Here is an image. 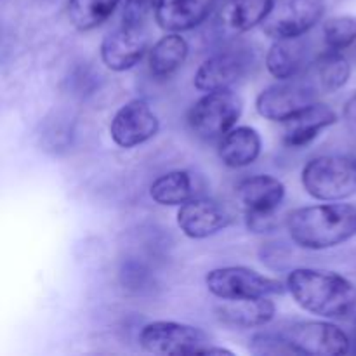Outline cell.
I'll return each mask as SVG.
<instances>
[{"label":"cell","instance_id":"cell-1","mask_svg":"<svg viewBox=\"0 0 356 356\" xmlns=\"http://www.w3.org/2000/svg\"><path fill=\"white\" fill-rule=\"evenodd\" d=\"M285 287L299 308L322 318H348L356 309V285L334 271L298 268L289 273Z\"/></svg>","mask_w":356,"mask_h":356},{"label":"cell","instance_id":"cell-2","mask_svg":"<svg viewBox=\"0 0 356 356\" xmlns=\"http://www.w3.org/2000/svg\"><path fill=\"white\" fill-rule=\"evenodd\" d=\"M285 228L296 245L327 250L356 235V207L350 204H320L289 212Z\"/></svg>","mask_w":356,"mask_h":356},{"label":"cell","instance_id":"cell-3","mask_svg":"<svg viewBox=\"0 0 356 356\" xmlns=\"http://www.w3.org/2000/svg\"><path fill=\"white\" fill-rule=\"evenodd\" d=\"M301 183L315 200H346L356 193V160L343 155L315 156L302 167Z\"/></svg>","mask_w":356,"mask_h":356},{"label":"cell","instance_id":"cell-4","mask_svg":"<svg viewBox=\"0 0 356 356\" xmlns=\"http://www.w3.org/2000/svg\"><path fill=\"white\" fill-rule=\"evenodd\" d=\"M242 111V97L232 89L212 90L195 101L188 113V124L198 138L218 139L236 127Z\"/></svg>","mask_w":356,"mask_h":356},{"label":"cell","instance_id":"cell-5","mask_svg":"<svg viewBox=\"0 0 356 356\" xmlns=\"http://www.w3.org/2000/svg\"><path fill=\"white\" fill-rule=\"evenodd\" d=\"M205 285L207 291L221 301L271 298L287 291L282 282L245 266L216 268L207 273Z\"/></svg>","mask_w":356,"mask_h":356},{"label":"cell","instance_id":"cell-6","mask_svg":"<svg viewBox=\"0 0 356 356\" xmlns=\"http://www.w3.org/2000/svg\"><path fill=\"white\" fill-rule=\"evenodd\" d=\"M278 334L296 355L341 356L351 353V337L341 327L320 320L285 323Z\"/></svg>","mask_w":356,"mask_h":356},{"label":"cell","instance_id":"cell-7","mask_svg":"<svg viewBox=\"0 0 356 356\" xmlns=\"http://www.w3.org/2000/svg\"><path fill=\"white\" fill-rule=\"evenodd\" d=\"M139 346L152 355H204L211 346V337L198 327L160 320L143 327Z\"/></svg>","mask_w":356,"mask_h":356},{"label":"cell","instance_id":"cell-8","mask_svg":"<svg viewBox=\"0 0 356 356\" xmlns=\"http://www.w3.org/2000/svg\"><path fill=\"white\" fill-rule=\"evenodd\" d=\"M320 89L316 82L306 79L278 80L273 86L266 87L259 92L256 99V110L263 118L271 122L289 120L318 101Z\"/></svg>","mask_w":356,"mask_h":356},{"label":"cell","instance_id":"cell-9","mask_svg":"<svg viewBox=\"0 0 356 356\" xmlns=\"http://www.w3.org/2000/svg\"><path fill=\"white\" fill-rule=\"evenodd\" d=\"M323 13L325 0H275L261 28L273 40L302 37L320 23Z\"/></svg>","mask_w":356,"mask_h":356},{"label":"cell","instance_id":"cell-10","mask_svg":"<svg viewBox=\"0 0 356 356\" xmlns=\"http://www.w3.org/2000/svg\"><path fill=\"white\" fill-rule=\"evenodd\" d=\"M254 65V54L247 47L219 51L198 66L193 76L195 89L200 92L232 89L249 73Z\"/></svg>","mask_w":356,"mask_h":356},{"label":"cell","instance_id":"cell-11","mask_svg":"<svg viewBox=\"0 0 356 356\" xmlns=\"http://www.w3.org/2000/svg\"><path fill=\"white\" fill-rule=\"evenodd\" d=\"M160 122L145 99H132L118 108L110 124V136L120 148H134L159 134Z\"/></svg>","mask_w":356,"mask_h":356},{"label":"cell","instance_id":"cell-12","mask_svg":"<svg viewBox=\"0 0 356 356\" xmlns=\"http://www.w3.org/2000/svg\"><path fill=\"white\" fill-rule=\"evenodd\" d=\"M99 52L101 61L108 70L127 72L148 52V31L145 26L122 24L103 38Z\"/></svg>","mask_w":356,"mask_h":356},{"label":"cell","instance_id":"cell-13","mask_svg":"<svg viewBox=\"0 0 356 356\" xmlns=\"http://www.w3.org/2000/svg\"><path fill=\"white\" fill-rule=\"evenodd\" d=\"M232 214L225 205L211 198H191L177 211V226L193 240H204L232 225Z\"/></svg>","mask_w":356,"mask_h":356},{"label":"cell","instance_id":"cell-14","mask_svg":"<svg viewBox=\"0 0 356 356\" xmlns=\"http://www.w3.org/2000/svg\"><path fill=\"white\" fill-rule=\"evenodd\" d=\"M337 122V113L325 103L309 104L284 122V143L289 148H302L315 141L325 129Z\"/></svg>","mask_w":356,"mask_h":356},{"label":"cell","instance_id":"cell-15","mask_svg":"<svg viewBox=\"0 0 356 356\" xmlns=\"http://www.w3.org/2000/svg\"><path fill=\"white\" fill-rule=\"evenodd\" d=\"M236 198L245 212L275 214L285 198V184L270 174H257L240 181Z\"/></svg>","mask_w":356,"mask_h":356},{"label":"cell","instance_id":"cell-16","mask_svg":"<svg viewBox=\"0 0 356 356\" xmlns=\"http://www.w3.org/2000/svg\"><path fill=\"white\" fill-rule=\"evenodd\" d=\"M219 0H160L155 19L165 31H188L200 26Z\"/></svg>","mask_w":356,"mask_h":356},{"label":"cell","instance_id":"cell-17","mask_svg":"<svg viewBox=\"0 0 356 356\" xmlns=\"http://www.w3.org/2000/svg\"><path fill=\"white\" fill-rule=\"evenodd\" d=\"M263 149V139L259 132L249 125L233 127L226 132L219 143V159L229 169H243L259 159Z\"/></svg>","mask_w":356,"mask_h":356},{"label":"cell","instance_id":"cell-18","mask_svg":"<svg viewBox=\"0 0 356 356\" xmlns=\"http://www.w3.org/2000/svg\"><path fill=\"white\" fill-rule=\"evenodd\" d=\"M275 0H222L218 23L226 33L238 35L263 23Z\"/></svg>","mask_w":356,"mask_h":356},{"label":"cell","instance_id":"cell-19","mask_svg":"<svg viewBox=\"0 0 356 356\" xmlns=\"http://www.w3.org/2000/svg\"><path fill=\"white\" fill-rule=\"evenodd\" d=\"M308 61V45L302 37L278 38L266 52V70L277 80L296 79Z\"/></svg>","mask_w":356,"mask_h":356},{"label":"cell","instance_id":"cell-20","mask_svg":"<svg viewBox=\"0 0 356 356\" xmlns=\"http://www.w3.org/2000/svg\"><path fill=\"white\" fill-rule=\"evenodd\" d=\"M218 316L222 323L236 329H256L264 327L275 318V302L270 298L240 299L225 301L218 306Z\"/></svg>","mask_w":356,"mask_h":356},{"label":"cell","instance_id":"cell-21","mask_svg":"<svg viewBox=\"0 0 356 356\" xmlns=\"http://www.w3.org/2000/svg\"><path fill=\"white\" fill-rule=\"evenodd\" d=\"M190 52L186 38L177 31H169L148 51V68L156 79L174 75L184 65Z\"/></svg>","mask_w":356,"mask_h":356},{"label":"cell","instance_id":"cell-22","mask_svg":"<svg viewBox=\"0 0 356 356\" xmlns=\"http://www.w3.org/2000/svg\"><path fill=\"white\" fill-rule=\"evenodd\" d=\"M149 197L163 207H176L195 198V186L191 174L186 170H170L156 177L149 186Z\"/></svg>","mask_w":356,"mask_h":356},{"label":"cell","instance_id":"cell-23","mask_svg":"<svg viewBox=\"0 0 356 356\" xmlns=\"http://www.w3.org/2000/svg\"><path fill=\"white\" fill-rule=\"evenodd\" d=\"M316 86L323 92H337L348 83L351 76V65L344 58L343 51L327 47L313 63Z\"/></svg>","mask_w":356,"mask_h":356},{"label":"cell","instance_id":"cell-24","mask_svg":"<svg viewBox=\"0 0 356 356\" xmlns=\"http://www.w3.org/2000/svg\"><path fill=\"white\" fill-rule=\"evenodd\" d=\"M122 0H68V17L80 31L101 26Z\"/></svg>","mask_w":356,"mask_h":356},{"label":"cell","instance_id":"cell-25","mask_svg":"<svg viewBox=\"0 0 356 356\" xmlns=\"http://www.w3.org/2000/svg\"><path fill=\"white\" fill-rule=\"evenodd\" d=\"M323 38L329 49L344 51L356 44V17L337 16L330 17L323 24Z\"/></svg>","mask_w":356,"mask_h":356},{"label":"cell","instance_id":"cell-26","mask_svg":"<svg viewBox=\"0 0 356 356\" xmlns=\"http://www.w3.org/2000/svg\"><path fill=\"white\" fill-rule=\"evenodd\" d=\"M250 353L257 356H278V355H296L294 350L287 344V341L277 332H259L252 336L249 344Z\"/></svg>","mask_w":356,"mask_h":356},{"label":"cell","instance_id":"cell-27","mask_svg":"<svg viewBox=\"0 0 356 356\" xmlns=\"http://www.w3.org/2000/svg\"><path fill=\"white\" fill-rule=\"evenodd\" d=\"M160 0H124L122 24L129 26H145L152 13H156Z\"/></svg>","mask_w":356,"mask_h":356},{"label":"cell","instance_id":"cell-28","mask_svg":"<svg viewBox=\"0 0 356 356\" xmlns=\"http://www.w3.org/2000/svg\"><path fill=\"white\" fill-rule=\"evenodd\" d=\"M245 221L247 228L252 233L271 232L277 226L275 214H252V212H245Z\"/></svg>","mask_w":356,"mask_h":356},{"label":"cell","instance_id":"cell-29","mask_svg":"<svg viewBox=\"0 0 356 356\" xmlns=\"http://www.w3.org/2000/svg\"><path fill=\"white\" fill-rule=\"evenodd\" d=\"M343 118L344 122H346L348 127H350L353 132H356V92L346 101V103H344Z\"/></svg>","mask_w":356,"mask_h":356},{"label":"cell","instance_id":"cell-30","mask_svg":"<svg viewBox=\"0 0 356 356\" xmlns=\"http://www.w3.org/2000/svg\"><path fill=\"white\" fill-rule=\"evenodd\" d=\"M351 353H356V323L353 325V332H351Z\"/></svg>","mask_w":356,"mask_h":356},{"label":"cell","instance_id":"cell-31","mask_svg":"<svg viewBox=\"0 0 356 356\" xmlns=\"http://www.w3.org/2000/svg\"><path fill=\"white\" fill-rule=\"evenodd\" d=\"M351 156H353V159L356 160V152H355V153H353V155H351Z\"/></svg>","mask_w":356,"mask_h":356}]
</instances>
